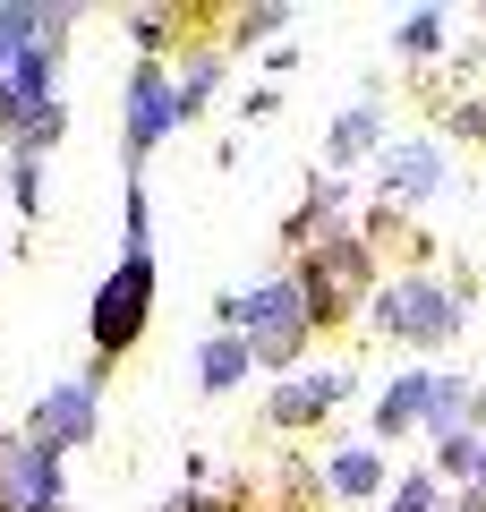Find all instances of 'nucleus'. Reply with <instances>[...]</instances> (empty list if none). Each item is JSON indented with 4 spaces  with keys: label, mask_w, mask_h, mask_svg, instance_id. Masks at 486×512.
<instances>
[{
    "label": "nucleus",
    "mask_w": 486,
    "mask_h": 512,
    "mask_svg": "<svg viewBox=\"0 0 486 512\" xmlns=\"http://www.w3.org/2000/svg\"><path fill=\"white\" fill-rule=\"evenodd\" d=\"M77 26H86L77 0H0V146H18V128L60 103Z\"/></svg>",
    "instance_id": "f257e3e1"
},
{
    "label": "nucleus",
    "mask_w": 486,
    "mask_h": 512,
    "mask_svg": "<svg viewBox=\"0 0 486 512\" xmlns=\"http://www.w3.org/2000/svg\"><path fill=\"white\" fill-rule=\"evenodd\" d=\"M214 333H239V342L256 350V376H299L307 359V299L290 274H265L248 282V291H214Z\"/></svg>",
    "instance_id": "f03ea898"
},
{
    "label": "nucleus",
    "mask_w": 486,
    "mask_h": 512,
    "mask_svg": "<svg viewBox=\"0 0 486 512\" xmlns=\"http://www.w3.org/2000/svg\"><path fill=\"white\" fill-rule=\"evenodd\" d=\"M154 308H162V265H154V256H120V265L94 282V299H86V342H94L86 376L94 384H103L111 367L154 333Z\"/></svg>",
    "instance_id": "7ed1b4c3"
},
{
    "label": "nucleus",
    "mask_w": 486,
    "mask_h": 512,
    "mask_svg": "<svg viewBox=\"0 0 486 512\" xmlns=\"http://www.w3.org/2000/svg\"><path fill=\"white\" fill-rule=\"evenodd\" d=\"M290 282H299V299H307V325H342L350 308H367V282H376V239L367 231H324L316 248L290 265Z\"/></svg>",
    "instance_id": "20e7f679"
},
{
    "label": "nucleus",
    "mask_w": 486,
    "mask_h": 512,
    "mask_svg": "<svg viewBox=\"0 0 486 512\" xmlns=\"http://www.w3.org/2000/svg\"><path fill=\"white\" fill-rule=\"evenodd\" d=\"M367 325H376L384 342L435 350V342L461 333V291H444L435 274H401V282H384V291L367 299Z\"/></svg>",
    "instance_id": "39448f33"
},
{
    "label": "nucleus",
    "mask_w": 486,
    "mask_h": 512,
    "mask_svg": "<svg viewBox=\"0 0 486 512\" xmlns=\"http://www.w3.org/2000/svg\"><path fill=\"white\" fill-rule=\"evenodd\" d=\"M180 128H188V111H180L171 69H162V60H137L128 86H120V163H128V180H145L154 146H162V137H180Z\"/></svg>",
    "instance_id": "423d86ee"
},
{
    "label": "nucleus",
    "mask_w": 486,
    "mask_h": 512,
    "mask_svg": "<svg viewBox=\"0 0 486 512\" xmlns=\"http://www.w3.org/2000/svg\"><path fill=\"white\" fill-rule=\"evenodd\" d=\"M26 444H43V453H86V444H103V384L94 376H60L43 384L35 402H26Z\"/></svg>",
    "instance_id": "0eeeda50"
},
{
    "label": "nucleus",
    "mask_w": 486,
    "mask_h": 512,
    "mask_svg": "<svg viewBox=\"0 0 486 512\" xmlns=\"http://www.w3.org/2000/svg\"><path fill=\"white\" fill-rule=\"evenodd\" d=\"M350 402V376L342 367H299V376H282L265 393V427H316L324 410Z\"/></svg>",
    "instance_id": "6e6552de"
},
{
    "label": "nucleus",
    "mask_w": 486,
    "mask_h": 512,
    "mask_svg": "<svg viewBox=\"0 0 486 512\" xmlns=\"http://www.w3.org/2000/svg\"><path fill=\"white\" fill-rule=\"evenodd\" d=\"M427 376H435V367H410V376H393L376 393V419H367V436H376V444H401L410 427H427Z\"/></svg>",
    "instance_id": "1a4fd4ad"
},
{
    "label": "nucleus",
    "mask_w": 486,
    "mask_h": 512,
    "mask_svg": "<svg viewBox=\"0 0 486 512\" xmlns=\"http://www.w3.org/2000/svg\"><path fill=\"white\" fill-rule=\"evenodd\" d=\"M376 188H384V197H435V188H444V154H435L427 137H410V146H384Z\"/></svg>",
    "instance_id": "9d476101"
},
{
    "label": "nucleus",
    "mask_w": 486,
    "mask_h": 512,
    "mask_svg": "<svg viewBox=\"0 0 486 512\" xmlns=\"http://www.w3.org/2000/svg\"><path fill=\"white\" fill-rule=\"evenodd\" d=\"M248 376H256V350L239 342V333H205V342H197V393H205V402L239 393Z\"/></svg>",
    "instance_id": "9b49d317"
},
{
    "label": "nucleus",
    "mask_w": 486,
    "mask_h": 512,
    "mask_svg": "<svg viewBox=\"0 0 486 512\" xmlns=\"http://www.w3.org/2000/svg\"><path fill=\"white\" fill-rule=\"evenodd\" d=\"M222 77H231V52H222V43H197V52L171 60V86H180V111H188V120H205V111H214Z\"/></svg>",
    "instance_id": "f8f14e48"
},
{
    "label": "nucleus",
    "mask_w": 486,
    "mask_h": 512,
    "mask_svg": "<svg viewBox=\"0 0 486 512\" xmlns=\"http://www.w3.org/2000/svg\"><path fill=\"white\" fill-rule=\"evenodd\" d=\"M376 146H384V111L376 103H350L342 120H333V137H324V171L342 180V171H359Z\"/></svg>",
    "instance_id": "ddd939ff"
},
{
    "label": "nucleus",
    "mask_w": 486,
    "mask_h": 512,
    "mask_svg": "<svg viewBox=\"0 0 486 512\" xmlns=\"http://www.w3.org/2000/svg\"><path fill=\"white\" fill-rule=\"evenodd\" d=\"M324 495L333 504H376L384 495V453L376 444H342V453L324 461Z\"/></svg>",
    "instance_id": "4468645a"
},
{
    "label": "nucleus",
    "mask_w": 486,
    "mask_h": 512,
    "mask_svg": "<svg viewBox=\"0 0 486 512\" xmlns=\"http://www.w3.org/2000/svg\"><path fill=\"white\" fill-rule=\"evenodd\" d=\"M290 9L282 0H256V9H222V52H256L265 35H282Z\"/></svg>",
    "instance_id": "2eb2a0df"
},
{
    "label": "nucleus",
    "mask_w": 486,
    "mask_h": 512,
    "mask_svg": "<svg viewBox=\"0 0 486 512\" xmlns=\"http://www.w3.org/2000/svg\"><path fill=\"white\" fill-rule=\"evenodd\" d=\"M26 487H35V444L0 427V512H26Z\"/></svg>",
    "instance_id": "dca6fc26"
},
{
    "label": "nucleus",
    "mask_w": 486,
    "mask_h": 512,
    "mask_svg": "<svg viewBox=\"0 0 486 512\" xmlns=\"http://www.w3.org/2000/svg\"><path fill=\"white\" fill-rule=\"evenodd\" d=\"M120 256H154V197H145V180L120 188Z\"/></svg>",
    "instance_id": "f3484780"
},
{
    "label": "nucleus",
    "mask_w": 486,
    "mask_h": 512,
    "mask_svg": "<svg viewBox=\"0 0 486 512\" xmlns=\"http://www.w3.org/2000/svg\"><path fill=\"white\" fill-rule=\"evenodd\" d=\"M478 453H486V436H435V478H461V487H478Z\"/></svg>",
    "instance_id": "a211bd4d"
},
{
    "label": "nucleus",
    "mask_w": 486,
    "mask_h": 512,
    "mask_svg": "<svg viewBox=\"0 0 486 512\" xmlns=\"http://www.w3.org/2000/svg\"><path fill=\"white\" fill-rule=\"evenodd\" d=\"M0 188H9V205H18L26 222L43 214V163H35V154H9V171H0Z\"/></svg>",
    "instance_id": "6ab92c4d"
},
{
    "label": "nucleus",
    "mask_w": 486,
    "mask_h": 512,
    "mask_svg": "<svg viewBox=\"0 0 486 512\" xmlns=\"http://www.w3.org/2000/svg\"><path fill=\"white\" fill-rule=\"evenodd\" d=\"M444 35H452V18H444V9H410V18H401V52H410V60H427V52H444Z\"/></svg>",
    "instance_id": "aec40b11"
},
{
    "label": "nucleus",
    "mask_w": 486,
    "mask_h": 512,
    "mask_svg": "<svg viewBox=\"0 0 486 512\" xmlns=\"http://www.w3.org/2000/svg\"><path fill=\"white\" fill-rule=\"evenodd\" d=\"M384 512H444V495H435V470H410L393 495H384Z\"/></svg>",
    "instance_id": "412c9836"
},
{
    "label": "nucleus",
    "mask_w": 486,
    "mask_h": 512,
    "mask_svg": "<svg viewBox=\"0 0 486 512\" xmlns=\"http://www.w3.org/2000/svg\"><path fill=\"white\" fill-rule=\"evenodd\" d=\"M273 111H282V86H256L248 103H239V120H273Z\"/></svg>",
    "instance_id": "4be33fe9"
},
{
    "label": "nucleus",
    "mask_w": 486,
    "mask_h": 512,
    "mask_svg": "<svg viewBox=\"0 0 486 512\" xmlns=\"http://www.w3.org/2000/svg\"><path fill=\"white\" fill-rule=\"evenodd\" d=\"M478 487H486V453H478Z\"/></svg>",
    "instance_id": "5701e85b"
},
{
    "label": "nucleus",
    "mask_w": 486,
    "mask_h": 512,
    "mask_svg": "<svg viewBox=\"0 0 486 512\" xmlns=\"http://www.w3.org/2000/svg\"><path fill=\"white\" fill-rule=\"evenodd\" d=\"M0 171H9V146H0Z\"/></svg>",
    "instance_id": "b1692460"
}]
</instances>
